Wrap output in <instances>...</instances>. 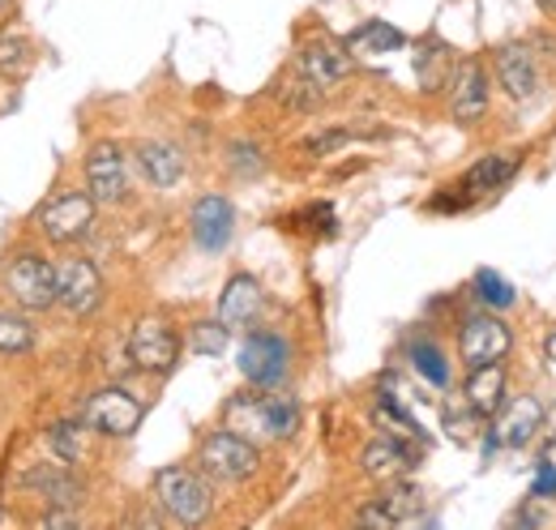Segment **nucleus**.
<instances>
[{
    "mask_svg": "<svg viewBox=\"0 0 556 530\" xmlns=\"http://www.w3.org/2000/svg\"><path fill=\"white\" fill-rule=\"evenodd\" d=\"M227 428L240 437L287 441L300 428V402L287 394H236L227 402Z\"/></svg>",
    "mask_w": 556,
    "mask_h": 530,
    "instance_id": "nucleus-1",
    "label": "nucleus"
},
{
    "mask_svg": "<svg viewBox=\"0 0 556 530\" xmlns=\"http://www.w3.org/2000/svg\"><path fill=\"white\" fill-rule=\"evenodd\" d=\"M154 501L180 522V527H198L206 522L214 509V492H210L206 475L189 470V466H163L154 475Z\"/></svg>",
    "mask_w": 556,
    "mask_h": 530,
    "instance_id": "nucleus-2",
    "label": "nucleus"
},
{
    "mask_svg": "<svg viewBox=\"0 0 556 530\" xmlns=\"http://www.w3.org/2000/svg\"><path fill=\"white\" fill-rule=\"evenodd\" d=\"M4 291L26 313H48L56 304V265L43 262L39 253H17L4 265Z\"/></svg>",
    "mask_w": 556,
    "mask_h": 530,
    "instance_id": "nucleus-3",
    "label": "nucleus"
},
{
    "mask_svg": "<svg viewBox=\"0 0 556 530\" xmlns=\"http://www.w3.org/2000/svg\"><path fill=\"white\" fill-rule=\"evenodd\" d=\"M198 463H202V470L214 475V479L240 483V479H249V475L262 466V454H257V445H253L249 437H240V432H231V428H218V432H210L206 441H202Z\"/></svg>",
    "mask_w": 556,
    "mask_h": 530,
    "instance_id": "nucleus-4",
    "label": "nucleus"
},
{
    "mask_svg": "<svg viewBox=\"0 0 556 530\" xmlns=\"http://www.w3.org/2000/svg\"><path fill=\"white\" fill-rule=\"evenodd\" d=\"M90 227H94V198L90 193L65 189V193L39 205V231L52 244H77L90 236Z\"/></svg>",
    "mask_w": 556,
    "mask_h": 530,
    "instance_id": "nucleus-5",
    "label": "nucleus"
},
{
    "mask_svg": "<svg viewBox=\"0 0 556 530\" xmlns=\"http://www.w3.org/2000/svg\"><path fill=\"white\" fill-rule=\"evenodd\" d=\"M81 424L103 432V437H134L141 424V402L129 390H99L86 398L81 406Z\"/></svg>",
    "mask_w": 556,
    "mask_h": 530,
    "instance_id": "nucleus-6",
    "label": "nucleus"
},
{
    "mask_svg": "<svg viewBox=\"0 0 556 530\" xmlns=\"http://www.w3.org/2000/svg\"><path fill=\"white\" fill-rule=\"evenodd\" d=\"M56 304H65L73 317H86L103 304V278H99L94 262H86V257L56 262Z\"/></svg>",
    "mask_w": 556,
    "mask_h": 530,
    "instance_id": "nucleus-7",
    "label": "nucleus"
},
{
    "mask_svg": "<svg viewBox=\"0 0 556 530\" xmlns=\"http://www.w3.org/2000/svg\"><path fill=\"white\" fill-rule=\"evenodd\" d=\"M129 355H134V364H138L141 373H172L176 355H180V342H176V333H172L167 321L146 317L129 333Z\"/></svg>",
    "mask_w": 556,
    "mask_h": 530,
    "instance_id": "nucleus-8",
    "label": "nucleus"
},
{
    "mask_svg": "<svg viewBox=\"0 0 556 530\" xmlns=\"http://www.w3.org/2000/svg\"><path fill=\"white\" fill-rule=\"evenodd\" d=\"M287 359H291V351L278 333H249L240 346V373L262 390H270L287 377Z\"/></svg>",
    "mask_w": 556,
    "mask_h": 530,
    "instance_id": "nucleus-9",
    "label": "nucleus"
},
{
    "mask_svg": "<svg viewBox=\"0 0 556 530\" xmlns=\"http://www.w3.org/2000/svg\"><path fill=\"white\" fill-rule=\"evenodd\" d=\"M86 185L94 201H121L129 193V167H125V150L116 141H99L86 159Z\"/></svg>",
    "mask_w": 556,
    "mask_h": 530,
    "instance_id": "nucleus-10",
    "label": "nucleus"
},
{
    "mask_svg": "<svg viewBox=\"0 0 556 530\" xmlns=\"http://www.w3.org/2000/svg\"><path fill=\"white\" fill-rule=\"evenodd\" d=\"M509 346H514V333H509L505 321H496V317H471V321H463V330H458V351H463L467 368L505 359Z\"/></svg>",
    "mask_w": 556,
    "mask_h": 530,
    "instance_id": "nucleus-11",
    "label": "nucleus"
},
{
    "mask_svg": "<svg viewBox=\"0 0 556 530\" xmlns=\"http://www.w3.org/2000/svg\"><path fill=\"white\" fill-rule=\"evenodd\" d=\"M450 112L458 125H476L488 112V77L484 65L476 61H463V65L450 73Z\"/></svg>",
    "mask_w": 556,
    "mask_h": 530,
    "instance_id": "nucleus-12",
    "label": "nucleus"
},
{
    "mask_svg": "<svg viewBox=\"0 0 556 530\" xmlns=\"http://www.w3.org/2000/svg\"><path fill=\"white\" fill-rule=\"evenodd\" d=\"M257 313H262V282L253 274H236L218 295V321L227 330H244L257 321Z\"/></svg>",
    "mask_w": 556,
    "mask_h": 530,
    "instance_id": "nucleus-13",
    "label": "nucleus"
},
{
    "mask_svg": "<svg viewBox=\"0 0 556 530\" xmlns=\"http://www.w3.org/2000/svg\"><path fill=\"white\" fill-rule=\"evenodd\" d=\"M540 428H544V406H540V398H514L509 406H505V415H501V424H496V445H505V450H527L535 437H540Z\"/></svg>",
    "mask_w": 556,
    "mask_h": 530,
    "instance_id": "nucleus-14",
    "label": "nucleus"
},
{
    "mask_svg": "<svg viewBox=\"0 0 556 530\" xmlns=\"http://www.w3.org/2000/svg\"><path fill=\"white\" fill-rule=\"evenodd\" d=\"M496 77H501V86L509 90V99H518V103H527L531 94H535V86H540V68H535V56H531V48L527 43H505V48H496Z\"/></svg>",
    "mask_w": 556,
    "mask_h": 530,
    "instance_id": "nucleus-15",
    "label": "nucleus"
},
{
    "mask_svg": "<svg viewBox=\"0 0 556 530\" xmlns=\"http://www.w3.org/2000/svg\"><path fill=\"white\" fill-rule=\"evenodd\" d=\"M231 227H236V210H231V201L227 198L210 193V198H202L198 205H193V240H198L206 253L227 249Z\"/></svg>",
    "mask_w": 556,
    "mask_h": 530,
    "instance_id": "nucleus-16",
    "label": "nucleus"
},
{
    "mask_svg": "<svg viewBox=\"0 0 556 530\" xmlns=\"http://www.w3.org/2000/svg\"><path fill=\"white\" fill-rule=\"evenodd\" d=\"M22 483L35 488V492H43V501H48L52 509H73V505H81V479L70 470V463L35 466V470L22 475Z\"/></svg>",
    "mask_w": 556,
    "mask_h": 530,
    "instance_id": "nucleus-17",
    "label": "nucleus"
},
{
    "mask_svg": "<svg viewBox=\"0 0 556 530\" xmlns=\"http://www.w3.org/2000/svg\"><path fill=\"white\" fill-rule=\"evenodd\" d=\"M300 73L313 81V86H334V81H343L351 73V52L348 48H339V43H308L304 52H300Z\"/></svg>",
    "mask_w": 556,
    "mask_h": 530,
    "instance_id": "nucleus-18",
    "label": "nucleus"
},
{
    "mask_svg": "<svg viewBox=\"0 0 556 530\" xmlns=\"http://www.w3.org/2000/svg\"><path fill=\"white\" fill-rule=\"evenodd\" d=\"M419 450H407V441H394V437H381L364 450V475L368 479H403L412 466H416Z\"/></svg>",
    "mask_w": 556,
    "mask_h": 530,
    "instance_id": "nucleus-19",
    "label": "nucleus"
},
{
    "mask_svg": "<svg viewBox=\"0 0 556 530\" xmlns=\"http://www.w3.org/2000/svg\"><path fill=\"white\" fill-rule=\"evenodd\" d=\"M501 402H505V368L496 359L492 364H476L471 377H467V406L476 415L492 419L501 411Z\"/></svg>",
    "mask_w": 556,
    "mask_h": 530,
    "instance_id": "nucleus-20",
    "label": "nucleus"
},
{
    "mask_svg": "<svg viewBox=\"0 0 556 530\" xmlns=\"http://www.w3.org/2000/svg\"><path fill=\"white\" fill-rule=\"evenodd\" d=\"M138 159H141L146 180L159 185V189H172V185L185 176V154H180L172 141H146L138 150Z\"/></svg>",
    "mask_w": 556,
    "mask_h": 530,
    "instance_id": "nucleus-21",
    "label": "nucleus"
},
{
    "mask_svg": "<svg viewBox=\"0 0 556 530\" xmlns=\"http://www.w3.org/2000/svg\"><path fill=\"white\" fill-rule=\"evenodd\" d=\"M403 43H407V35L394 30L390 22H364L359 30L348 35L351 56H386V52H394V48H403Z\"/></svg>",
    "mask_w": 556,
    "mask_h": 530,
    "instance_id": "nucleus-22",
    "label": "nucleus"
},
{
    "mask_svg": "<svg viewBox=\"0 0 556 530\" xmlns=\"http://www.w3.org/2000/svg\"><path fill=\"white\" fill-rule=\"evenodd\" d=\"M518 154H488V159H480L467 176H463V193L467 198H476V193H488V189H501L514 172H518Z\"/></svg>",
    "mask_w": 556,
    "mask_h": 530,
    "instance_id": "nucleus-23",
    "label": "nucleus"
},
{
    "mask_svg": "<svg viewBox=\"0 0 556 530\" xmlns=\"http://www.w3.org/2000/svg\"><path fill=\"white\" fill-rule=\"evenodd\" d=\"M381 509L390 514L394 527H416V522H428L424 518V492L416 483H394L386 496H381Z\"/></svg>",
    "mask_w": 556,
    "mask_h": 530,
    "instance_id": "nucleus-24",
    "label": "nucleus"
},
{
    "mask_svg": "<svg viewBox=\"0 0 556 530\" xmlns=\"http://www.w3.org/2000/svg\"><path fill=\"white\" fill-rule=\"evenodd\" d=\"M372 419H377V428H386V437H394V441H424V432H419L416 419L407 415L403 398H381L377 411H372Z\"/></svg>",
    "mask_w": 556,
    "mask_h": 530,
    "instance_id": "nucleus-25",
    "label": "nucleus"
},
{
    "mask_svg": "<svg viewBox=\"0 0 556 530\" xmlns=\"http://www.w3.org/2000/svg\"><path fill=\"white\" fill-rule=\"evenodd\" d=\"M407 359L416 364V373L428 386H437V390L450 386V364H445V355H441V346H437L432 338H416V342L407 346Z\"/></svg>",
    "mask_w": 556,
    "mask_h": 530,
    "instance_id": "nucleus-26",
    "label": "nucleus"
},
{
    "mask_svg": "<svg viewBox=\"0 0 556 530\" xmlns=\"http://www.w3.org/2000/svg\"><path fill=\"white\" fill-rule=\"evenodd\" d=\"M416 73H419V81H424V90H441V86L450 81V52H445L441 43L419 48Z\"/></svg>",
    "mask_w": 556,
    "mask_h": 530,
    "instance_id": "nucleus-27",
    "label": "nucleus"
},
{
    "mask_svg": "<svg viewBox=\"0 0 556 530\" xmlns=\"http://www.w3.org/2000/svg\"><path fill=\"white\" fill-rule=\"evenodd\" d=\"M30 342H35V330L26 317L0 313V351L4 355H22V351H30Z\"/></svg>",
    "mask_w": 556,
    "mask_h": 530,
    "instance_id": "nucleus-28",
    "label": "nucleus"
},
{
    "mask_svg": "<svg viewBox=\"0 0 556 530\" xmlns=\"http://www.w3.org/2000/svg\"><path fill=\"white\" fill-rule=\"evenodd\" d=\"M48 445H52V454H56L61 463H77V458H81V419H77V424H73V419L56 424V428L48 432Z\"/></svg>",
    "mask_w": 556,
    "mask_h": 530,
    "instance_id": "nucleus-29",
    "label": "nucleus"
},
{
    "mask_svg": "<svg viewBox=\"0 0 556 530\" xmlns=\"http://www.w3.org/2000/svg\"><path fill=\"white\" fill-rule=\"evenodd\" d=\"M476 295L484 300L488 308H509V304H514V287H509L496 269H480V274H476Z\"/></svg>",
    "mask_w": 556,
    "mask_h": 530,
    "instance_id": "nucleus-30",
    "label": "nucleus"
},
{
    "mask_svg": "<svg viewBox=\"0 0 556 530\" xmlns=\"http://www.w3.org/2000/svg\"><path fill=\"white\" fill-rule=\"evenodd\" d=\"M30 65V43L22 35H0V73L4 77H22Z\"/></svg>",
    "mask_w": 556,
    "mask_h": 530,
    "instance_id": "nucleus-31",
    "label": "nucleus"
},
{
    "mask_svg": "<svg viewBox=\"0 0 556 530\" xmlns=\"http://www.w3.org/2000/svg\"><path fill=\"white\" fill-rule=\"evenodd\" d=\"M189 346H193L198 355H223V351H227V326H223V321H198V326L189 330Z\"/></svg>",
    "mask_w": 556,
    "mask_h": 530,
    "instance_id": "nucleus-32",
    "label": "nucleus"
},
{
    "mask_svg": "<svg viewBox=\"0 0 556 530\" xmlns=\"http://www.w3.org/2000/svg\"><path fill=\"white\" fill-rule=\"evenodd\" d=\"M231 167H236L240 176H262L266 159H262V150H257V146H249V141H236V146H231Z\"/></svg>",
    "mask_w": 556,
    "mask_h": 530,
    "instance_id": "nucleus-33",
    "label": "nucleus"
},
{
    "mask_svg": "<svg viewBox=\"0 0 556 530\" xmlns=\"http://www.w3.org/2000/svg\"><path fill=\"white\" fill-rule=\"evenodd\" d=\"M480 424H484V415H476V411H471V419H463V415H445V428H450L454 441H471Z\"/></svg>",
    "mask_w": 556,
    "mask_h": 530,
    "instance_id": "nucleus-34",
    "label": "nucleus"
},
{
    "mask_svg": "<svg viewBox=\"0 0 556 530\" xmlns=\"http://www.w3.org/2000/svg\"><path fill=\"white\" fill-rule=\"evenodd\" d=\"M355 522H359V527H394V522H390V514H386V509H381V501H377V505H368V509H359V518H355Z\"/></svg>",
    "mask_w": 556,
    "mask_h": 530,
    "instance_id": "nucleus-35",
    "label": "nucleus"
},
{
    "mask_svg": "<svg viewBox=\"0 0 556 530\" xmlns=\"http://www.w3.org/2000/svg\"><path fill=\"white\" fill-rule=\"evenodd\" d=\"M39 527H48V530H56V527H77V518H73V514H61V509H52L48 518H39Z\"/></svg>",
    "mask_w": 556,
    "mask_h": 530,
    "instance_id": "nucleus-36",
    "label": "nucleus"
},
{
    "mask_svg": "<svg viewBox=\"0 0 556 530\" xmlns=\"http://www.w3.org/2000/svg\"><path fill=\"white\" fill-rule=\"evenodd\" d=\"M540 466H548V470L556 475V437L544 441V450H540Z\"/></svg>",
    "mask_w": 556,
    "mask_h": 530,
    "instance_id": "nucleus-37",
    "label": "nucleus"
},
{
    "mask_svg": "<svg viewBox=\"0 0 556 530\" xmlns=\"http://www.w3.org/2000/svg\"><path fill=\"white\" fill-rule=\"evenodd\" d=\"M544 424H548V432L556 437V402L548 406V411H544Z\"/></svg>",
    "mask_w": 556,
    "mask_h": 530,
    "instance_id": "nucleus-38",
    "label": "nucleus"
},
{
    "mask_svg": "<svg viewBox=\"0 0 556 530\" xmlns=\"http://www.w3.org/2000/svg\"><path fill=\"white\" fill-rule=\"evenodd\" d=\"M544 351H548V359H553V364H556V333H553V338H548V346H544Z\"/></svg>",
    "mask_w": 556,
    "mask_h": 530,
    "instance_id": "nucleus-39",
    "label": "nucleus"
},
{
    "mask_svg": "<svg viewBox=\"0 0 556 530\" xmlns=\"http://www.w3.org/2000/svg\"><path fill=\"white\" fill-rule=\"evenodd\" d=\"M540 4H544V9H548V13H556V0H540Z\"/></svg>",
    "mask_w": 556,
    "mask_h": 530,
    "instance_id": "nucleus-40",
    "label": "nucleus"
},
{
    "mask_svg": "<svg viewBox=\"0 0 556 530\" xmlns=\"http://www.w3.org/2000/svg\"><path fill=\"white\" fill-rule=\"evenodd\" d=\"M0 4H9V0H0Z\"/></svg>",
    "mask_w": 556,
    "mask_h": 530,
    "instance_id": "nucleus-41",
    "label": "nucleus"
}]
</instances>
